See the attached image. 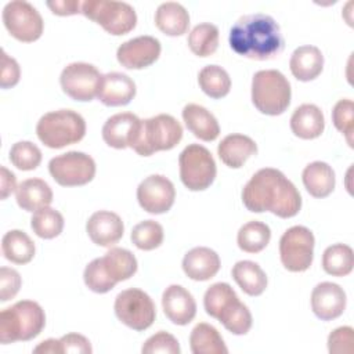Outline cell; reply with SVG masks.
I'll use <instances>...</instances> for the list:
<instances>
[{
    "label": "cell",
    "mask_w": 354,
    "mask_h": 354,
    "mask_svg": "<svg viewBox=\"0 0 354 354\" xmlns=\"http://www.w3.org/2000/svg\"><path fill=\"white\" fill-rule=\"evenodd\" d=\"M271 230L259 220H252L243 224L236 235V243L246 253H259L270 243Z\"/></svg>",
    "instance_id": "cell-34"
},
{
    "label": "cell",
    "mask_w": 354,
    "mask_h": 354,
    "mask_svg": "<svg viewBox=\"0 0 354 354\" xmlns=\"http://www.w3.org/2000/svg\"><path fill=\"white\" fill-rule=\"evenodd\" d=\"M64 216L50 206L36 210L30 218V228L43 239H53L58 236L64 230Z\"/></svg>",
    "instance_id": "cell-38"
},
{
    "label": "cell",
    "mask_w": 354,
    "mask_h": 354,
    "mask_svg": "<svg viewBox=\"0 0 354 354\" xmlns=\"http://www.w3.org/2000/svg\"><path fill=\"white\" fill-rule=\"evenodd\" d=\"M155 25L167 36H181L188 30L189 14L183 4L166 1L162 3L155 11Z\"/></svg>",
    "instance_id": "cell-28"
},
{
    "label": "cell",
    "mask_w": 354,
    "mask_h": 354,
    "mask_svg": "<svg viewBox=\"0 0 354 354\" xmlns=\"http://www.w3.org/2000/svg\"><path fill=\"white\" fill-rule=\"evenodd\" d=\"M180 178L189 191H205L217 174V167L210 151L199 144L187 145L180 156Z\"/></svg>",
    "instance_id": "cell-8"
},
{
    "label": "cell",
    "mask_w": 354,
    "mask_h": 354,
    "mask_svg": "<svg viewBox=\"0 0 354 354\" xmlns=\"http://www.w3.org/2000/svg\"><path fill=\"white\" fill-rule=\"evenodd\" d=\"M48 171L54 181L62 187H80L94 178L95 162L84 152L69 151L54 156L48 162Z\"/></svg>",
    "instance_id": "cell-11"
},
{
    "label": "cell",
    "mask_w": 354,
    "mask_h": 354,
    "mask_svg": "<svg viewBox=\"0 0 354 354\" xmlns=\"http://www.w3.org/2000/svg\"><path fill=\"white\" fill-rule=\"evenodd\" d=\"M292 98V88L285 75L277 69H263L252 79V102L264 115L283 113Z\"/></svg>",
    "instance_id": "cell-5"
},
{
    "label": "cell",
    "mask_w": 354,
    "mask_h": 354,
    "mask_svg": "<svg viewBox=\"0 0 354 354\" xmlns=\"http://www.w3.org/2000/svg\"><path fill=\"white\" fill-rule=\"evenodd\" d=\"M162 51L160 41L148 35L133 37L118 47V62L126 69H144L158 61Z\"/></svg>",
    "instance_id": "cell-15"
},
{
    "label": "cell",
    "mask_w": 354,
    "mask_h": 354,
    "mask_svg": "<svg viewBox=\"0 0 354 354\" xmlns=\"http://www.w3.org/2000/svg\"><path fill=\"white\" fill-rule=\"evenodd\" d=\"M242 202L249 212H271L281 218L295 217L301 209V196L295 184L278 169L257 170L242 189Z\"/></svg>",
    "instance_id": "cell-1"
},
{
    "label": "cell",
    "mask_w": 354,
    "mask_h": 354,
    "mask_svg": "<svg viewBox=\"0 0 354 354\" xmlns=\"http://www.w3.org/2000/svg\"><path fill=\"white\" fill-rule=\"evenodd\" d=\"M165 315L174 325H188L196 315V303L191 292L181 285H170L162 295Z\"/></svg>",
    "instance_id": "cell-19"
},
{
    "label": "cell",
    "mask_w": 354,
    "mask_h": 354,
    "mask_svg": "<svg viewBox=\"0 0 354 354\" xmlns=\"http://www.w3.org/2000/svg\"><path fill=\"white\" fill-rule=\"evenodd\" d=\"M142 120L131 112H120L106 119L102 126V140L115 149L131 148L140 138Z\"/></svg>",
    "instance_id": "cell-16"
},
{
    "label": "cell",
    "mask_w": 354,
    "mask_h": 354,
    "mask_svg": "<svg viewBox=\"0 0 354 354\" xmlns=\"http://www.w3.org/2000/svg\"><path fill=\"white\" fill-rule=\"evenodd\" d=\"M0 189L1 199L8 198L14 191H17V177L6 166L0 167Z\"/></svg>",
    "instance_id": "cell-50"
},
{
    "label": "cell",
    "mask_w": 354,
    "mask_h": 354,
    "mask_svg": "<svg viewBox=\"0 0 354 354\" xmlns=\"http://www.w3.org/2000/svg\"><path fill=\"white\" fill-rule=\"evenodd\" d=\"M231 275L236 285L249 296H260L268 283L263 268L252 260L236 261L231 270Z\"/></svg>",
    "instance_id": "cell-29"
},
{
    "label": "cell",
    "mask_w": 354,
    "mask_h": 354,
    "mask_svg": "<svg viewBox=\"0 0 354 354\" xmlns=\"http://www.w3.org/2000/svg\"><path fill=\"white\" fill-rule=\"evenodd\" d=\"M228 43L238 55L257 61L275 58L285 47L278 22L261 12L248 14L236 19L230 29Z\"/></svg>",
    "instance_id": "cell-2"
},
{
    "label": "cell",
    "mask_w": 354,
    "mask_h": 354,
    "mask_svg": "<svg viewBox=\"0 0 354 354\" xmlns=\"http://www.w3.org/2000/svg\"><path fill=\"white\" fill-rule=\"evenodd\" d=\"M53 14L66 17L82 12V1L79 0H53L46 3Z\"/></svg>",
    "instance_id": "cell-49"
},
{
    "label": "cell",
    "mask_w": 354,
    "mask_h": 354,
    "mask_svg": "<svg viewBox=\"0 0 354 354\" xmlns=\"http://www.w3.org/2000/svg\"><path fill=\"white\" fill-rule=\"evenodd\" d=\"M101 77L102 75L93 64L72 62L62 69L59 83L68 97L75 101L87 102L97 97Z\"/></svg>",
    "instance_id": "cell-13"
},
{
    "label": "cell",
    "mask_w": 354,
    "mask_h": 354,
    "mask_svg": "<svg viewBox=\"0 0 354 354\" xmlns=\"http://www.w3.org/2000/svg\"><path fill=\"white\" fill-rule=\"evenodd\" d=\"M15 198L22 210L36 212L50 206L53 202V189L41 178H28L17 187Z\"/></svg>",
    "instance_id": "cell-27"
},
{
    "label": "cell",
    "mask_w": 354,
    "mask_h": 354,
    "mask_svg": "<svg viewBox=\"0 0 354 354\" xmlns=\"http://www.w3.org/2000/svg\"><path fill=\"white\" fill-rule=\"evenodd\" d=\"M62 353H77V354H91L93 347L90 340L80 333H66L59 339Z\"/></svg>",
    "instance_id": "cell-48"
},
{
    "label": "cell",
    "mask_w": 354,
    "mask_h": 354,
    "mask_svg": "<svg viewBox=\"0 0 354 354\" xmlns=\"http://www.w3.org/2000/svg\"><path fill=\"white\" fill-rule=\"evenodd\" d=\"M201 90L210 98L218 100L225 97L231 90V77L220 65H206L198 73Z\"/></svg>",
    "instance_id": "cell-33"
},
{
    "label": "cell",
    "mask_w": 354,
    "mask_h": 354,
    "mask_svg": "<svg viewBox=\"0 0 354 354\" xmlns=\"http://www.w3.org/2000/svg\"><path fill=\"white\" fill-rule=\"evenodd\" d=\"M189 50L198 57H209L218 47V28L210 22H202L192 28L187 39Z\"/></svg>",
    "instance_id": "cell-36"
},
{
    "label": "cell",
    "mask_w": 354,
    "mask_h": 354,
    "mask_svg": "<svg viewBox=\"0 0 354 354\" xmlns=\"http://www.w3.org/2000/svg\"><path fill=\"white\" fill-rule=\"evenodd\" d=\"M183 138V126L180 122L167 113L142 120L140 138L133 149L141 156H151L159 151L173 149Z\"/></svg>",
    "instance_id": "cell-6"
},
{
    "label": "cell",
    "mask_w": 354,
    "mask_h": 354,
    "mask_svg": "<svg viewBox=\"0 0 354 354\" xmlns=\"http://www.w3.org/2000/svg\"><path fill=\"white\" fill-rule=\"evenodd\" d=\"M136 83L122 72H108L102 75L97 98L106 106L127 105L136 95Z\"/></svg>",
    "instance_id": "cell-20"
},
{
    "label": "cell",
    "mask_w": 354,
    "mask_h": 354,
    "mask_svg": "<svg viewBox=\"0 0 354 354\" xmlns=\"http://www.w3.org/2000/svg\"><path fill=\"white\" fill-rule=\"evenodd\" d=\"M21 77V68L15 58L10 57L4 50L1 51V72H0V87L11 88L18 84Z\"/></svg>",
    "instance_id": "cell-47"
},
{
    "label": "cell",
    "mask_w": 354,
    "mask_h": 354,
    "mask_svg": "<svg viewBox=\"0 0 354 354\" xmlns=\"http://www.w3.org/2000/svg\"><path fill=\"white\" fill-rule=\"evenodd\" d=\"M353 328L339 326L328 336V351L330 354H351L353 346Z\"/></svg>",
    "instance_id": "cell-45"
},
{
    "label": "cell",
    "mask_w": 354,
    "mask_h": 354,
    "mask_svg": "<svg viewBox=\"0 0 354 354\" xmlns=\"http://www.w3.org/2000/svg\"><path fill=\"white\" fill-rule=\"evenodd\" d=\"M142 354H180L181 348L178 344V340L169 332L159 330L158 333L152 335L145 340V343L141 347Z\"/></svg>",
    "instance_id": "cell-44"
},
{
    "label": "cell",
    "mask_w": 354,
    "mask_h": 354,
    "mask_svg": "<svg viewBox=\"0 0 354 354\" xmlns=\"http://www.w3.org/2000/svg\"><path fill=\"white\" fill-rule=\"evenodd\" d=\"M83 279H84L86 286L94 293H106V292L112 290L116 285V282H113L108 277V274L102 266L101 257L91 260L86 266L84 272H83Z\"/></svg>",
    "instance_id": "cell-42"
},
{
    "label": "cell",
    "mask_w": 354,
    "mask_h": 354,
    "mask_svg": "<svg viewBox=\"0 0 354 354\" xmlns=\"http://www.w3.org/2000/svg\"><path fill=\"white\" fill-rule=\"evenodd\" d=\"M223 326L232 335L241 336L246 335L252 328V314L246 304H243L239 297L231 301L217 318Z\"/></svg>",
    "instance_id": "cell-37"
},
{
    "label": "cell",
    "mask_w": 354,
    "mask_h": 354,
    "mask_svg": "<svg viewBox=\"0 0 354 354\" xmlns=\"http://www.w3.org/2000/svg\"><path fill=\"white\" fill-rule=\"evenodd\" d=\"M189 347L194 354H227L228 348L218 330L206 322L194 326L189 335Z\"/></svg>",
    "instance_id": "cell-32"
},
{
    "label": "cell",
    "mask_w": 354,
    "mask_h": 354,
    "mask_svg": "<svg viewBox=\"0 0 354 354\" xmlns=\"http://www.w3.org/2000/svg\"><path fill=\"white\" fill-rule=\"evenodd\" d=\"M1 252L14 264H28L35 257V242L21 230H10L1 238Z\"/></svg>",
    "instance_id": "cell-31"
},
{
    "label": "cell",
    "mask_w": 354,
    "mask_h": 354,
    "mask_svg": "<svg viewBox=\"0 0 354 354\" xmlns=\"http://www.w3.org/2000/svg\"><path fill=\"white\" fill-rule=\"evenodd\" d=\"M130 238L140 250H153L162 245L165 232L158 221L144 220L133 227Z\"/></svg>",
    "instance_id": "cell-40"
},
{
    "label": "cell",
    "mask_w": 354,
    "mask_h": 354,
    "mask_svg": "<svg viewBox=\"0 0 354 354\" xmlns=\"http://www.w3.org/2000/svg\"><path fill=\"white\" fill-rule=\"evenodd\" d=\"M33 353H44V354H61V343L59 339H47L40 342L35 348Z\"/></svg>",
    "instance_id": "cell-51"
},
{
    "label": "cell",
    "mask_w": 354,
    "mask_h": 354,
    "mask_svg": "<svg viewBox=\"0 0 354 354\" xmlns=\"http://www.w3.org/2000/svg\"><path fill=\"white\" fill-rule=\"evenodd\" d=\"M102 266L113 282H122L131 278L138 268L136 256L123 248H111L102 257Z\"/></svg>",
    "instance_id": "cell-30"
},
{
    "label": "cell",
    "mask_w": 354,
    "mask_h": 354,
    "mask_svg": "<svg viewBox=\"0 0 354 354\" xmlns=\"http://www.w3.org/2000/svg\"><path fill=\"white\" fill-rule=\"evenodd\" d=\"M301 180L307 192L314 198H326L333 192L336 184L332 166L321 160L308 163L301 173Z\"/></svg>",
    "instance_id": "cell-26"
},
{
    "label": "cell",
    "mask_w": 354,
    "mask_h": 354,
    "mask_svg": "<svg viewBox=\"0 0 354 354\" xmlns=\"http://www.w3.org/2000/svg\"><path fill=\"white\" fill-rule=\"evenodd\" d=\"M183 120L187 129L202 141H214L220 134L217 119L202 105L187 104L183 108Z\"/></svg>",
    "instance_id": "cell-25"
},
{
    "label": "cell",
    "mask_w": 354,
    "mask_h": 354,
    "mask_svg": "<svg viewBox=\"0 0 354 354\" xmlns=\"http://www.w3.org/2000/svg\"><path fill=\"white\" fill-rule=\"evenodd\" d=\"M218 254L206 246H196L188 250L183 259V271L192 281H209L220 270Z\"/></svg>",
    "instance_id": "cell-21"
},
{
    "label": "cell",
    "mask_w": 354,
    "mask_h": 354,
    "mask_svg": "<svg viewBox=\"0 0 354 354\" xmlns=\"http://www.w3.org/2000/svg\"><path fill=\"white\" fill-rule=\"evenodd\" d=\"M315 238L310 228L293 225L279 239V257L282 266L290 272H303L310 268L314 259Z\"/></svg>",
    "instance_id": "cell-10"
},
{
    "label": "cell",
    "mask_w": 354,
    "mask_h": 354,
    "mask_svg": "<svg viewBox=\"0 0 354 354\" xmlns=\"http://www.w3.org/2000/svg\"><path fill=\"white\" fill-rule=\"evenodd\" d=\"M1 18L8 33L19 41L32 43L43 35V18L28 1L14 0L7 3L3 8Z\"/></svg>",
    "instance_id": "cell-12"
},
{
    "label": "cell",
    "mask_w": 354,
    "mask_h": 354,
    "mask_svg": "<svg viewBox=\"0 0 354 354\" xmlns=\"http://www.w3.org/2000/svg\"><path fill=\"white\" fill-rule=\"evenodd\" d=\"M176 199L174 184L163 174H151L137 187L140 206L151 214H162L171 209Z\"/></svg>",
    "instance_id": "cell-14"
},
{
    "label": "cell",
    "mask_w": 354,
    "mask_h": 354,
    "mask_svg": "<svg viewBox=\"0 0 354 354\" xmlns=\"http://www.w3.org/2000/svg\"><path fill=\"white\" fill-rule=\"evenodd\" d=\"M332 122L335 127L344 134L350 147H353L354 131V102L350 98L339 100L332 111Z\"/></svg>",
    "instance_id": "cell-43"
},
{
    "label": "cell",
    "mask_w": 354,
    "mask_h": 354,
    "mask_svg": "<svg viewBox=\"0 0 354 354\" xmlns=\"http://www.w3.org/2000/svg\"><path fill=\"white\" fill-rule=\"evenodd\" d=\"M118 319L133 330L148 329L156 317V307L148 293L138 288L122 290L113 304Z\"/></svg>",
    "instance_id": "cell-9"
},
{
    "label": "cell",
    "mask_w": 354,
    "mask_h": 354,
    "mask_svg": "<svg viewBox=\"0 0 354 354\" xmlns=\"http://www.w3.org/2000/svg\"><path fill=\"white\" fill-rule=\"evenodd\" d=\"M354 254L353 249L344 243L328 246L322 254V268L332 277H346L353 271Z\"/></svg>",
    "instance_id": "cell-35"
},
{
    "label": "cell",
    "mask_w": 354,
    "mask_h": 354,
    "mask_svg": "<svg viewBox=\"0 0 354 354\" xmlns=\"http://www.w3.org/2000/svg\"><path fill=\"white\" fill-rule=\"evenodd\" d=\"M235 299H238L232 286L227 282H216L210 285L203 296V306L207 315L218 318L221 311Z\"/></svg>",
    "instance_id": "cell-39"
},
{
    "label": "cell",
    "mask_w": 354,
    "mask_h": 354,
    "mask_svg": "<svg viewBox=\"0 0 354 354\" xmlns=\"http://www.w3.org/2000/svg\"><path fill=\"white\" fill-rule=\"evenodd\" d=\"M292 75L300 82L317 79L324 69V55L317 46L304 44L297 47L289 59Z\"/></svg>",
    "instance_id": "cell-23"
},
{
    "label": "cell",
    "mask_w": 354,
    "mask_h": 354,
    "mask_svg": "<svg viewBox=\"0 0 354 354\" xmlns=\"http://www.w3.org/2000/svg\"><path fill=\"white\" fill-rule=\"evenodd\" d=\"M22 285L21 275L10 267L0 268V301H8L17 296Z\"/></svg>",
    "instance_id": "cell-46"
},
{
    "label": "cell",
    "mask_w": 354,
    "mask_h": 354,
    "mask_svg": "<svg viewBox=\"0 0 354 354\" xmlns=\"http://www.w3.org/2000/svg\"><path fill=\"white\" fill-rule=\"evenodd\" d=\"M256 153L257 144L249 136L238 133L225 136L217 147V155L220 160L231 169L242 167L245 162Z\"/></svg>",
    "instance_id": "cell-22"
},
{
    "label": "cell",
    "mask_w": 354,
    "mask_h": 354,
    "mask_svg": "<svg viewBox=\"0 0 354 354\" xmlns=\"http://www.w3.org/2000/svg\"><path fill=\"white\" fill-rule=\"evenodd\" d=\"M346 292L333 282H321L311 292V310L321 321L339 318L346 310Z\"/></svg>",
    "instance_id": "cell-17"
},
{
    "label": "cell",
    "mask_w": 354,
    "mask_h": 354,
    "mask_svg": "<svg viewBox=\"0 0 354 354\" xmlns=\"http://www.w3.org/2000/svg\"><path fill=\"white\" fill-rule=\"evenodd\" d=\"M86 231L93 243L102 248H112L122 239L124 225L119 214L109 210H98L88 217Z\"/></svg>",
    "instance_id": "cell-18"
},
{
    "label": "cell",
    "mask_w": 354,
    "mask_h": 354,
    "mask_svg": "<svg viewBox=\"0 0 354 354\" xmlns=\"http://www.w3.org/2000/svg\"><path fill=\"white\" fill-rule=\"evenodd\" d=\"M46 325L41 306L33 300H19L0 313V343L28 342L40 335Z\"/></svg>",
    "instance_id": "cell-3"
},
{
    "label": "cell",
    "mask_w": 354,
    "mask_h": 354,
    "mask_svg": "<svg viewBox=\"0 0 354 354\" xmlns=\"http://www.w3.org/2000/svg\"><path fill=\"white\" fill-rule=\"evenodd\" d=\"M10 162L19 170L29 171L35 170L41 162L40 148L30 141L15 142L8 153Z\"/></svg>",
    "instance_id": "cell-41"
},
{
    "label": "cell",
    "mask_w": 354,
    "mask_h": 354,
    "mask_svg": "<svg viewBox=\"0 0 354 354\" xmlns=\"http://www.w3.org/2000/svg\"><path fill=\"white\" fill-rule=\"evenodd\" d=\"M82 14L113 36L126 35L137 25L134 8L124 1L86 0L82 3Z\"/></svg>",
    "instance_id": "cell-7"
},
{
    "label": "cell",
    "mask_w": 354,
    "mask_h": 354,
    "mask_svg": "<svg viewBox=\"0 0 354 354\" xmlns=\"http://www.w3.org/2000/svg\"><path fill=\"white\" fill-rule=\"evenodd\" d=\"M325 129V118L322 111L314 104H301L290 116V130L301 140H313L319 137Z\"/></svg>",
    "instance_id": "cell-24"
},
{
    "label": "cell",
    "mask_w": 354,
    "mask_h": 354,
    "mask_svg": "<svg viewBox=\"0 0 354 354\" xmlns=\"http://www.w3.org/2000/svg\"><path fill=\"white\" fill-rule=\"evenodd\" d=\"M36 134L46 147L59 149L83 140L86 120L72 109L51 111L39 119Z\"/></svg>",
    "instance_id": "cell-4"
}]
</instances>
